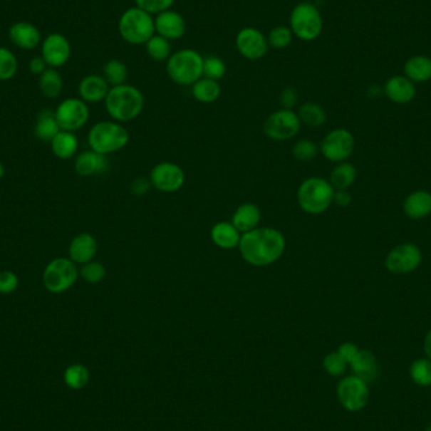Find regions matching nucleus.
Wrapping results in <instances>:
<instances>
[{
    "label": "nucleus",
    "mask_w": 431,
    "mask_h": 431,
    "mask_svg": "<svg viewBox=\"0 0 431 431\" xmlns=\"http://www.w3.org/2000/svg\"><path fill=\"white\" fill-rule=\"evenodd\" d=\"M286 250L284 234L273 227H257L241 236L239 251L251 266L265 268L279 261Z\"/></svg>",
    "instance_id": "f257e3e1"
},
{
    "label": "nucleus",
    "mask_w": 431,
    "mask_h": 431,
    "mask_svg": "<svg viewBox=\"0 0 431 431\" xmlns=\"http://www.w3.org/2000/svg\"><path fill=\"white\" fill-rule=\"evenodd\" d=\"M104 103L105 109L113 120L129 123L135 120L142 114L145 98L139 88L124 83L110 88Z\"/></svg>",
    "instance_id": "f03ea898"
},
{
    "label": "nucleus",
    "mask_w": 431,
    "mask_h": 431,
    "mask_svg": "<svg viewBox=\"0 0 431 431\" xmlns=\"http://www.w3.org/2000/svg\"><path fill=\"white\" fill-rule=\"evenodd\" d=\"M203 58L196 49H178L167 61V75L175 85L192 86L203 77Z\"/></svg>",
    "instance_id": "7ed1b4c3"
},
{
    "label": "nucleus",
    "mask_w": 431,
    "mask_h": 431,
    "mask_svg": "<svg viewBox=\"0 0 431 431\" xmlns=\"http://www.w3.org/2000/svg\"><path fill=\"white\" fill-rule=\"evenodd\" d=\"M334 188L329 180L321 177H311L303 180L296 192L299 207L308 214L326 212L333 203Z\"/></svg>",
    "instance_id": "20e7f679"
},
{
    "label": "nucleus",
    "mask_w": 431,
    "mask_h": 431,
    "mask_svg": "<svg viewBox=\"0 0 431 431\" xmlns=\"http://www.w3.org/2000/svg\"><path fill=\"white\" fill-rule=\"evenodd\" d=\"M121 38L131 46H144L155 34L154 16L137 6L128 8L118 23Z\"/></svg>",
    "instance_id": "39448f33"
},
{
    "label": "nucleus",
    "mask_w": 431,
    "mask_h": 431,
    "mask_svg": "<svg viewBox=\"0 0 431 431\" xmlns=\"http://www.w3.org/2000/svg\"><path fill=\"white\" fill-rule=\"evenodd\" d=\"M129 139V131L121 123L98 121L88 131V142L90 149L108 155L124 149Z\"/></svg>",
    "instance_id": "423d86ee"
},
{
    "label": "nucleus",
    "mask_w": 431,
    "mask_h": 431,
    "mask_svg": "<svg viewBox=\"0 0 431 431\" xmlns=\"http://www.w3.org/2000/svg\"><path fill=\"white\" fill-rule=\"evenodd\" d=\"M289 28L294 37L303 42H313L323 31V18L311 1H301L290 11Z\"/></svg>",
    "instance_id": "0eeeda50"
},
{
    "label": "nucleus",
    "mask_w": 431,
    "mask_h": 431,
    "mask_svg": "<svg viewBox=\"0 0 431 431\" xmlns=\"http://www.w3.org/2000/svg\"><path fill=\"white\" fill-rule=\"evenodd\" d=\"M80 278V268L70 257H56L43 270L44 288L52 294H62L71 289Z\"/></svg>",
    "instance_id": "6e6552de"
},
{
    "label": "nucleus",
    "mask_w": 431,
    "mask_h": 431,
    "mask_svg": "<svg viewBox=\"0 0 431 431\" xmlns=\"http://www.w3.org/2000/svg\"><path fill=\"white\" fill-rule=\"evenodd\" d=\"M301 123L294 110L280 109L269 115L264 123V134L275 142H286L298 135Z\"/></svg>",
    "instance_id": "1a4fd4ad"
},
{
    "label": "nucleus",
    "mask_w": 431,
    "mask_h": 431,
    "mask_svg": "<svg viewBox=\"0 0 431 431\" xmlns=\"http://www.w3.org/2000/svg\"><path fill=\"white\" fill-rule=\"evenodd\" d=\"M355 140L347 129L329 131L321 142L319 150L324 158L333 163H342L355 152Z\"/></svg>",
    "instance_id": "9d476101"
},
{
    "label": "nucleus",
    "mask_w": 431,
    "mask_h": 431,
    "mask_svg": "<svg viewBox=\"0 0 431 431\" xmlns=\"http://www.w3.org/2000/svg\"><path fill=\"white\" fill-rule=\"evenodd\" d=\"M56 119L60 124L61 130H80L88 124L90 119L88 105L80 98H66L55 110Z\"/></svg>",
    "instance_id": "9b49d317"
},
{
    "label": "nucleus",
    "mask_w": 431,
    "mask_h": 431,
    "mask_svg": "<svg viewBox=\"0 0 431 431\" xmlns=\"http://www.w3.org/2000/svg\"><path fill=\"white\" fill-rule=\"evenodd\" d=\"M422 252L415 244H403L393 247L386 256V269L395 275L412 273L420 266Z\"/></svg>",
    "instance_id": "f8f14e48"
},
{
    "label": "nucleus",
    "mask_w": 431,
    "mask_h": 431,
    "mask_svg": "<svg viewBox=\"0 0 431 431\" xmlns=\"http://www.w3.org/2000/svg\"><path fill=\"white\" fill-rule=\"evenodd\" d=\"M337 396L344 409L355 412L366 406L370 399V391L367 383L353 375L346 377L338 383Z\"/></svg>",
    "instance_id": "ddd939ff"
},
{
    "label": "nucleus",
    "mask_w": 431,
    "mask_h": 431,
    "mask_svg": "<svg viewBox=\"0 0 431 431\" xmlns=\"http://www.w3.org/2000/svg\"><path fill=\"white\" fill-rule=\"evenodd\" d=\"M149 180L152 187L163 193H175L180 191L186 183V173L178 164L162 162L154 165Z\"/></svg>",
    "instance_id": "4468645a"
},
{
    "label": "nucleus",
    "mask_w": 431,
    "mask_h": 431,
    "mask_svg": "<svg viewBox=\"0 0 431 431\" xmlns=\"http://www.w3.org/2000/svg\"><path fill=\"white\" fill-rule=\"evenodd\" d=\"M235 46L237 52L245 60L259 61L268 55V38L255 27H244L236 34Z\"/></svg>",
    "instance_id": "2eb2a0df"
},
{
    "label": "nucleus",
    "mask_w": 431,
    "mask_h": 431,
    "mask_svg": "<svg viewBox=\"0 0 431 431\" xmlns=\"http://www.w3.org/2000/svg\"><path fill=\"white\" fill-rule=\"evenodd\" d=\"M41 53L48 67L58 68L65 66L71 58V43L63 34L51 33L42 39Z\"/></svg>",
    "instance_id": "dca6fc26"
},
{
    "label": "nucleus",
    "mask_w": 431,
    "mask_h": 431,
    "mask_svg": "<svg viewBox=\"0 0 431 431\" xmlns=\"http://www.w3.org/2000/svg\"><path fill=\"white\" fill-rule=\"evenodd\" d=\"M155 33L168 41H178L187 32V23L185 16L173 9L159 13L154 16Z\"/></svg>",
    "instance_id": "f3484780"
},
{
    "label": "nucleus",
    "mask_w": 431,
    "mask_h": 431,
    "mask_svg": "<svg viewBox=\"0 0 431 431\" xmlns=\"http://www.w3.org/2000/svg\"><path fill=\"white\" fill-rule=\"evenodd\" d=\"M98 251V240L88 232L75 236L68 246V257L78 266L95 260Z\"/></svg>",
    "instance_id": "a211bd4d"
},
{
    "label": "nucleus",
    "mask_w": 431,
    "mask_h": 431,
    "mask_svg": "<svg viewBox=\"0 0 431 431\" xmlns=\"http://www.w3.org/2000/svg\"><path fill=\"white\" fill-rule=\"evenodd\" d=\"M9 39L18 48L24 51L37 48L42 43L38 28L29 22H16L9 28Z\"/></svg>",
    "instance_id": "6ab92c4d"
},
{
    "label": "nucleus",
    "mask_w": 431,
    "mask_h": 431,
    "mask_svg": "<svg viewBox=\"0 0 431 431\" xmlns=\"http://www.w3.org/2000/svg\"><path fill=\"white\" fill-rule=\"evenodd\" d=\"M110 91V85L101 75H88L78 83V95L86 104H98L105 101Z\"/></svg>",
    "instance_id": "aec40b11"
},
{
    "label": "nucleus",
    "mask_w": 431,
    "mask_h": 431,
    "mask_svg": "<svg viewBox=\"0 0 431 431\" xmlns=\"http://www.w3.org/2000/svg\"><path fill=\"white\" fill-rule=\"evenodd\" d=\"M109 168V160L104 154L98 153L93 149L85 150L75 159V172L80 177H93L101 175Z\"/></svg>",
    "instance_id": "412c9836"
},
{
    "label": "nucleus",
    "mask_w": 431,
    "mask_h": 431,
    "mask_svg": "<svg viewBox=\"0 0 431 431\" xmlns=\"http://www.w3.org/2000/svg\"><path fill=\"white\" fill-rule=\"evenodd\" d=\"M383 93L395 104L405 105L415 98L416 88L414 82L407 77L393 76L390 77L385 83Z\"/></svg>",
    "instance_id": "4be33fe9"
},
{
    "label": "nucleus",
    "mask_w": 431,
    "mask_h": 431,
    "mask_svg": "<svg viewBox=\"0 0 431 431\" xmlns=\"http://www.w3.org/2000/svg\"><path fill=\"white\" fill-rule=\"evenodd\" d=\"M231 222L241 234L250 232L252 229H257L261 222V211L255 203H242L236 208Z\"/></svg>",
    "instance_id": "5701e85b"
},
{
    "label": "nucleus",
    "mask_w": 431,
    "mask_h": 431,
    "mask_svg": "<svg viewBox=\"0 0 431 431\" xmlns=\"http://www.w3.org/2000/svg\"><path fill=\"white\" fill-rule=\"evenodd\" d=\"M211 240L213 244L222 250H234L240 245L241 234L232 222L221 221L212 226Z\"/></svg>",
    "instance_id": "b1692460"
},
{
    "label": "nucleus",
    "mask_w": 431,
    "mask_h": 431,
    "mask_svg": "<svg viewBox=\"0 0 431 431\" xmlns=\"http://www.w3.org/2000/svg\"><path fill=\"white\" fill-rule=\"evenodd\" d=\"M404 212L409 219H425L431 213V193L427 191H415L406 197Z\"/></svg>",
    "instance_id": "393cba45"
},
{
    "label": "nucleus",
    "mask_w": 431,
    "mask_h": 431,
    "mask_svg": "<svg viewBox=\"0 0 431 431\" xmlns=\"http://www.w3.org/2000/svg\"><path fill=\"white\" fill-rule=\"evenodd\" d=\"M60 131V124L56 119L55 111L51 109L41 110L34 124L36 137L41 142H51Z\"/></svg>",
    "instance_id": "a878e982"
},
{
    "label": "nucleus",
    "mask_w": 431,
    "mask_h": 431,
    "mask_svg": "<svg viewBox=\"0 0 431 431\" xmlns=\"http://www.w3.org/2000/svg\"><path fill=\"white\" fill-rule=\"evenodd\" d=\"M355 376L360 377L365 383H371L377 376V360L371 350H358L350 363Z\"/></svg>",
    "instance_id": "bb28decb"
},
{
    "label": "nucleus",
    "mask_w": 431,
    "mask_h": 431,
    "mask_svg": "<svg viewBox=\"0 0 431 431\" xmlns=\"http://www.w3.org/2000/svg\"><path fill=\"white\" fill-rule=\"evenodd\" d=\"M52 152L61 160H68L76 155L78 150V139L75 133L61 130L51 142Z\"/></svg>",
    "instance_id": "cd10ccee"
},
{
    "label": "nucleus",
    "mask_w": 431,
    "mask_h": 431,
    "mask_svg": "<svg viewBox=\"0 0 431 431\" xmlns=\"http://www.w3.org/2000/svg\"><path fill=\"white\" fill-rule=\"evenodd\" d=\"M405 76L412 82L431 80V58L427 56H412L405 63Z\"/></svg>",
    "instance_id": "c85d7f7f"
},
{
    "label": "nucleus",
    "mask_w": 431,
    "mask_h": 431,
    "mask_svg": "<svg viewBox=\"0 0 431 431\" xmlns=\"http://www.w3.org/2000/svg\"><path fill=\"white\" fill-rule=\"evenodd\" d=\"M357 178V170L353 164L342 162L334 167L331 172L329 183L332 185L334 191H348L353 186Z\"/></svg>",
    "instance_id": "c756f323"
},
{
    "label": "nucleus",
    "mask_w": 431,
    "mask_h": 431,
    "mask_svg": "<svg viewBox=\"0 0 431 431\" xmlns=\"http://www.w3.org/2000/svg\"><path fill=\"white\" fill-rule=\"evenodd\" d=\"M191 88L192 96L201 104H212L221 96V86L219 81L209 80L206 77L199 78L194 85H192Z\"/></svg>",
    "instance_id": "7c9ffc66"
},
{
    "label": "nucleus",
    "mask_w": 431,
    "mask_h": 431,
    "mask_svg": "<svg viewBox=\"0 0 431 431\" xmlns=\"http://www.w3.org/2000/svg\"><path fill=\"white\" fill-rule=\"evenodd\" d=\"M38 88L44 98H58L63 90V80H62L60 72L57 71L56 68L48 67L39 76Z\"/></svg>",
    "instance_id": "2f4dec72"
},
{
    "label": "nucleus",
    "mask_w": 431,
    "mask_h": 431,
    "mask_svg": "<svg viewBox=\"0 0 431 431\" xmlns=\"http://www.w3.org/2000/svg\"><path fill=\"white\" fill-rule=\"evenodd\" d=\"M298 116L301 124H306L309 128H321L327 121V113L321 105L316 103H306L298 110Z\"/></svg>",
    "instance_id": "473e14b6"
},
{
    "label": "nucleus",
    "mask_w": 431,
    "mask_h": 431,
    "mask_svg": "<svg viewBox=\"0 0 431 431\" xmlns=\"http://www.w3.org/2000/svg\"><path fill=\"white\" fill-rule=\"evenodd\" d=\"M144 47H145V52L149 56V58L155 62H167L172 56L170 41L159 36L157 33L147 41V43L144 44Z\"/></svg>",
    "instance_id": "72a5a7b5"
},
{
    "label": "nucleus",
    "mask_w": 431,
    "mask_h": 431,
    "mask_svg": "<svg viewBox=\"0 0 431 431\" xmlns=\"http://www.w3.org/2000/svg\"><path fill=\"white\" fill-rule=\"evenodd\" d=\"M128 75V66L123 61L116 58L108 61L103 68V76L109 83L110 88L126 83Z\"/></svg>",
    "instance_id": "f704fd0d"
},
{
    "label": "nucleus",
    "mask_w": 431,
    "mask_h": 431,
    "mask_svg": "<svg viewBox=\"0 0 431 431\" xmlns=\"http://www.w3.org/2000/svg\"><path fill=\"white\" fill-rule=\"evenodd\" d=\"M63 381L66 386L71 390H82L86 388L90 383V372L88 367L80 363L67 367L63 373Z\"/></svg>",
    "instance_id": "c9c22d12"
},
{
    "label": "nucleus",
    "mask_w": 431,
    "mask_h": 431,
    "mask_svg": "<svg viewBox=\"0 0 431 431\" xmlns=\"http://www.w3.org/2000/svg\"><path fill=\"white\" fill-rule=\"evenodd\" d=\"M266 38L270 48L284 49L288 48L291 44L294 39V34L291 32L289 26H276L271 28Z\"/></svg>",
    "instance_id": "e433bc0d"
},
{
    "label": "nucleus",
    "mask_w": 431,
    "mask_h": 431,
    "mask_svg": "<svg viewBox=\"0 0 431 431\" xmlns=\"http://www.w3.org/2000/svg\"><path fill=\"white\" fill-rule=\"evenodd\" d=\"M410 376L419 386L431 385V360L429 358H420L412 362L410 367Z\"/></svg>",
    "instance_id": "4c0bfd02"
},
{
    "label": "nucleus",
    "mask_w": 431,
    "mask_h": 431,
    "mask_svg": "<svg viewBox=\"0 0 431 431\" xmlns=\"http://www.w3.org/2000/svg\"><path fill=\"white\" fill-rule=\"evenodd\" d=\"M18 72V60L11 49L0 47V81H9Z\"/></svg>",
    "instance_id": "58836bf2"
},
{
    "label": "nucleus",
    "mask_w": 431,
    "mask_h": 431,
    "mask_svg": "<svg viewBox=\"0 0 431 431\" xmlns=\"http://www.w3.org/2000/svg\"><path fill=\"white\" fill-rule=\"evenodd\" d=\"M226 72V63L219 56L211 55L203 58V77L219 81L221 78H224Z\"/></svg>",
    "instance_id": "ea45409f"
},
{
    "label": "nucleus",
    "mask_w": 431,
    "mask_h": 431,
    "mask_svg": "<svg viewBox=\"0 0 431 431\" xmlns=\"http://www.w3.org/2000/svg\"><path fill=\"white\" fill-rule=\"evenodd\" d=\"M106 276V269L104 264L100 261L88 262L80 266V278L85 280L88 284H98Z\"/></svg>",
    "instance_id": "a19ab883"
},
{
    "label": "nucleus",
    "mask_w": 431,
    "mask_h": 431,
    "mask_svg": "<svg viewBox=\"0 0 431 431\" xmlns=\"http://www.w3.org/2000/svg\"><path fill=\"white\" fill-rule=\"evenodd\" d=\"M291 153L294 155V158L299 162H311L319 153V147L313 140L301 139L293 145Z\"/></svg>",
    "instance_id": "79ce46f5"
},
{
    "label": "nucleus",
    "mask_w": 431,
    "mask_h": 431,
    "mask_svg": "<svg viewBox=\"0 0 431 431\" xmlns=\"http://www.w3.org/2000/svg\"><path fill=\"white\" fill-rule=\"evenodd\" d=\"M347 365L348 363L341 357L338 352H332V353L326 355L324 360H323V367L331 376H342L346 372Z\"/></svg>",
    "instance_id": "37998d69"
},
{
    "label": "nucleus",
    "mask_w": 431,
    "mask_h": 431,
    "mask_svg": "<svg viewBox=\"0 0 431 431\" xmlns=\"http://www.w3.org/2000/svg\"><path fill=\"white\" fill-rule=\"evenodd\" d=\"M175 0H135V6L142 11H147L152 16H157L159 13L172 9L175 6Z\"/></svg>",
    "instance_id": "c03bdc74"
},
{
    "label": "nucleus",
    "mask_w": 431,
    "mask_h": 431,
    "mask_svg": "<svg viewBox=\"0 0 431 431\" xmlns=\"http://www.w3.org/2000/svg\"><path fill=\"white\" fill-rule=\"evenodd\" d=\"M19 286V278L14 271H0V294H11Z\"/></svg>",
    "instance_id": "a18cd8bd"
},
{
    "label": "nucleus",
    "mask_w": 431,
    "mask_h": 431,
    "mask_svg": "<svg viewBox=\"0 0 431 431\" xmlns=\"http://www.w3.org/2000/svg\"><path fill=\"white\" fill-rule=\"evenodd\" d=\"M299 100L298 91L294 88H285L279 96V101L281 105V109L293 110Z\"/></svg>",
    "instance_id": "49530a36"
},
{
    "label": "nucleus",
    "mask_w": 431,
    "mask_h": 431,
    "mask_svg": "<svg viewBox=\"0 0 431 431\" xmlns=\"http://www.w3.org/2000/svg\"><path fill=\"white\" fill-rule=\"evenodd\" d=\"M152 188V183H150V180H147V178H144V177H139L137 180H133V183H131L130 191L134 196H144L145 193L149 192V189Z\"/></svg>",
    "instance_id": "de8ad7c7"
},
{
    "label": "nucleus",
    "mask_w": 431,
    "mask_h": 431,
    "mask_svg": "<svg viewBox=\"0 0 431 431\" xmlns=\"http://www.w3.org/2000/svg\"><path fill=\"white\" fill-rule=\"evenodd\" d=\"M358 347L355 346V343H352V342H346V343H342L339 346L338 352L341 357L343 358L347 363H350L353 358H355L357 353H358Z\"/></svg>",
    "instance_id": "09e8293b"
},
{
    "label": "nucleus",
    "mask_w": 431,
    "mask_h": 431,
    "mask_svg": "<svg viewBox=\"0 0 431 431\" xmlns=\"http://www.w3.org/2000/svg\"><path fill=\"white\" fill-rule=\"evenodd\" d=\"M28 67H29V71L32 72L33 75H38V76H41L48 68L46 61L42 58V56L41 57L39 56L38 57H33Z\"/></svg>",
    "instance_id": "8fccbe9b"
},
{
    "label": "nucleus",
    "mask_w": 431,
    "mask_h": 431,
    "mask_svg": "<svg viewBox=\"0 0 431 431\" xmlns=\"http://www.w3.org/2000/svg\"><path fill=\"white\" fill-rule=\"evenodd\" d=\"M333 203L338 207L346 208L352 203V196L348 191H334Z\"/></svg>",
    "instance_id": "3c124183"
},
{
    "label": "nucleus",
    "mask_w": 431,
    "mask_h": 431,
    "mask_svg": "<svg viewBox=\"0 0 431 431\" xmlns=\"http://www.w3.org/2000/svg\"><path fill=\"white\" fill-rule=\"evenodd\" d=\"M424 350H425L427 358L431 360V329L426 334L425 341H424Z\"/></svg>",
    "instance_id": "603ef678"
},
{
    "label": "nucleus",
    "mask_w": 431,
    "mask_h": 431,
    "mask_svg": "<svg viewBox=\"0 0 431 431\" xmlns=\"http://www.w3.org/2000/svg\"><path fill=\"white\" fill-rule=\"evenodd\" d=\"M383 93V88H380V86H377V85H373L372 88H370L368 90V95L372 96V98H377V96H380Z\"/></svg>",
    "instance_id": "864d4df0"
},
{
    "label": "nucleus",
    "mask_w": 431,
    "mask_h": 431,
    "mask_svg": "<svg viewBox=\"0 0 431 431\" xmlns=\"http://www.w3.org/2000/svg\"><path fill=\"white\" fill-rule=\"evenodd\" d=\"M4 173H6V170H4V165H3V163L0 162V180H1L3 177H4Z\"/></svg>",
    "instance_id": "5fc2aeb1"
},
{
    "label": "nucleus",
    "mask_w": 431,
    "mask_h": 431,
    "mask_svg": "<svg viewBox=\"0 0 431 431\" xmlns=\"http://www.w3.org/2000/svg\"><path fill=\"white\" fill-rule=\"evenodd\" d=\"M426 431H431V422L427 425V427H426Z\"/></svg>",
    "instance_id": "6e6d98bb"
},
{
    "label": "nucleus",
    "mask_w": 431,
    "mask_h": 431,
    "mask_svg": "<svg viewBox=\"0 0 431 431\" xmlns=\"http://www.w3.org/2000/svg\"><path fill=\"white\" fill-rule=\"evenodd\" d=\"M303 1H311V0H303Z\"/></svg>",
    "instance_id": "4d7b16f0"
}]
</instances>
